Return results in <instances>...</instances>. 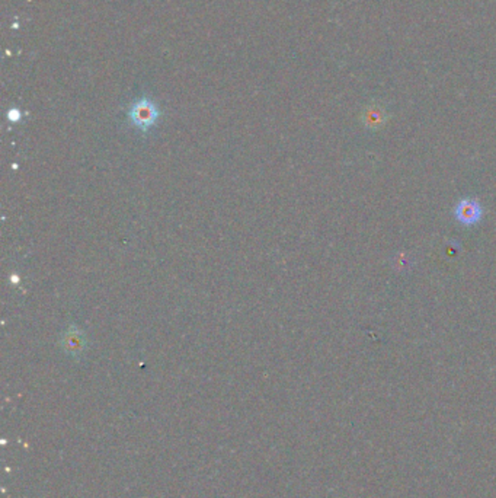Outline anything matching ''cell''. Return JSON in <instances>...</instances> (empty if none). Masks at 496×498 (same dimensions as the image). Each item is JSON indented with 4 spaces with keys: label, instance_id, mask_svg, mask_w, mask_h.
I'll return each mask as SVG.
<instances>
[{
    "label": "cell",
    "instance_id": "1",
    "mask_svg": "<svg viewBox=\"0 0 496 498\" xmlns=\"http://www.w3.org/2000/svg\"><path fill=\"white\" fill-rule=\"evenodd\" d=\"M160 111L154 102L149 98H140L133 102L128 110V119L136 128L145 135L157 123Z\"/></svg>",
    "mask_w": 496,
    "mask_h": 498
},
{
    "label": "cell",
    "instance_id": "2",
    "mask_svg": "<svg viewBox=\"0 0 496 498\" xmlns=\"http://www.w3.org/2000/svg\"><path fill=\"white\" fill-rule=\"evenodd\" d=\"M457 218L464 225H473L480 218V207L479 204L470 200L461 201L456 210Z\"/></svg>",
    "mask_w": 496,
    "mask_h": 498
},
{
    "label": "cell",
    "instance_id": "3",
    "mask_svg": "<svg viewBox=\"0 0 496 498\" xmlns=\"http://www.w3.org/2000/svg\"><path fill=\"white\" fill-rule=\"evenodd\" d=\"M63 347L67 350V353H82L86 347L85 335L78 328H70L62 340Z\"/></svg>",
    "mask_w": 496,
    "mask_h": 498
},
{
    "label": "cell",
    "instance_id": "4",
    "mask_svg": "<svg viewBox=\"0 0 496 498\" xmlns=\"http://www.w3.org/2000/svg\"><path fill=\"white\" fill-rule=\"evenodd\" d=\"M9 114H13V117H9L12 121H18L21 119V112L18 110H12Z\"/></svg>",
    "mask_w": 496,
    "mask_h": 498
}]
</instances>
